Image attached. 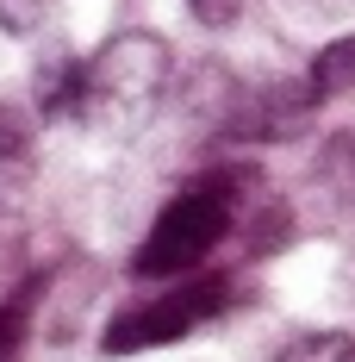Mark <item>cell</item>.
Returning a JSON list of instances; mask_svg holds the SVG:
<instances>
[{"instance_id": "cell-9", "label": "cell", "mask_w": 355, "mask_h": 362, "mask_svg": "<svg viewBox=\"0 0 355 362\" xmlns=\"http://www.w3.org/2000/svg\"><path fill=\"white\" fill-rule=\"evenodd\" d=\"M50 6H56V0H0V25L13 37H32L37 25L50 19Z\"/></svg>"}, {"instance_id": "cell-2", "label": "cell", "mask_w": 355, "mask_h": 362, "mask_svg": "<svg viewBox=\"0 0 355 362\" xmlns=\"http://www.w3.org/2000/svg\"><path fill=\"white\" fill-rule=\"evenodd\" d=\"M231 218H237V181L231 175H206V181H193V187H181L175 200L156 213L150 238L138 244L131 275H143V281L200 275V262L224 244Z\"/></svg>"}, {"instance_id": "cell-8", "label": "cell", "mask_w": 355, "mask_h": 362, "mask_svg": "<svg viewBox=\"0 0 355 362\" xmlns=\"http://www.w3.org/2000/svg\"><path fill=\"white\" fill-rule=\"evenodd\" d=\"M25 313H32V288L0 306V362H19V350H25V325H32Z\"/></svg>"}, {"instance_id": "cell-11", "label": "cell", "mask_w": 355, "mask_h": 362, "mask_svg": "<svg viewBox=\"0 0 355 362\" xmlns=\"http://www.w3.org/2000/svg\"><path fill=\"white\" fill-rule=\"evenodd\" d=\"M337 156H343V163H355V132H349V138H343L337 150H330V163H337Z\"/></svg>"}, {"instance_id": "cell-7", "label": "cell", "mask_w": 355, "mask_h": 362, "mask_svg": "<svg viewBox=\"0 0 355 362\" xmlns=\"http://www.w3.org/2000/svg\"><path fill=\"white\" fill-rule=\"evenodd\" d=\"M275 362H355V337L349 331H299L281 344Z\"/></svg>"}, {"instance_id": "cell-5", "label": "cell", "mask_w": 355, "mask_h": 362, "mask_svg": "<svg viewBox=\"0 0 355 362\" xmlns=\"http://www.w3.org/2000/svg\"><path fill=\"white\" fill-rule=\"evenodd\" d=\"M25 175H32V132L13 107H0V200L19 194Z\"/></svg>"}, {"instance_id": "cell-6", "label": "cell", "mask_w": 355, "mask_h": 362, "mask_svg": "<svg viewBox=\"0 0 355 362\" xmlns=\"http://www.w3.org/2000/svg\"><path fill=\"white\" fill-rule=\"evenodd\" d=\"M306 81H312L318 107H324V100H337L343 88H355V32H349V37H337L330 50H318V57H312V75H306Z\"/></svg>"}, {"instance_id": "cell-1", "label": "cell", "mask_w": 355, "mask_h": 362, "mask_svg": "<svg viewBox=\"0 0 355 362\" xmlns=\"http://www.w3.org/2000/svg\"><path fill=\"white\" fill-rule=\"evenodd\" d=\"M162 88H169V44L156 32H119L81 63L69 119L94 132H138L156 112Z\"/></svg>"}, {"instance_id": "cell-10", "label": "cell", "mask_w": 355, "mask_h": 362, "mask_svg": "<svg viewBox=\"0 0 355 362\" xmlns=\"http://www.w3.org/2000/svg\"><path fill=\"white\" fill-rule=\"evenodd\" d=\"M187 6L200 25H237V13H243V0H187Z\"/></svg>"}, {"instance_id": "cell-3", "label": "cell", "mask_w": 355, "mask_h": 362, "mask_svg": "<svg viewBox=\"0 0 355 362\" xmlns=\"http://www.w3.org/2000/svg\"><path fill=\"white\" fill-rule=\"evenodd\" d=\"M231 306V281L224 275H181V288L156 293V300H143L131 313H119L107 325V350L112 356H131V350H156V344H175L187 331L212 325L218 313Z\"/></svg>"}, {"instance_id": "cell-4", "label": "cell", "mask_w": 355, "mask_h": 362, "mask_svg": "<svg viewBox=\"0 0 355 362\" xmlns=\"http://www.w3.org/2000/svg\"><path fill=\"white\" fill-rule=\"evenodd\" d=\"M318 107L312 81H268V88H243L231 107V138H287L306 125V112Z\"/></svg>"}]
</instances>
